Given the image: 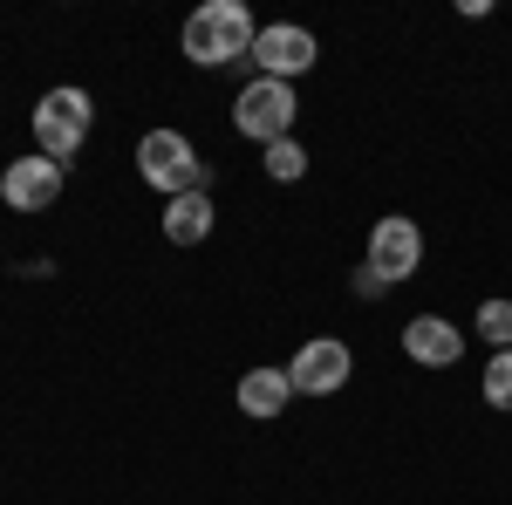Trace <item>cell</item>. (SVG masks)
Listing matches in <instances>:
<instances>
[{"label": "cell", "instance_id": "1", "mask_svg": "<svg viewBox=\"0 0 512 505\" xmlns=\"http://www.w3.org/2000/svg\"><path fill=\"white\" fill-rule=\"evenodd\" d=\"M178 41H185V55H192L198 69H226V62H239V55H253L260 28H253L246 0H205V7L185 14V35Z\"/></svg>", "mask_w": 512, "mask_h": 505}, {"label": "cell", "instance_id": "2", "mask_svg": "<svg viewBox=\"0 0 512 505\" xmlns=\"http://www.w3.org/2000/svg\"><path fill=\"white\" fill-rule=\"evenodd\" d=\"M89 123H96L89 89H48L35 103V151L55 157V164H69V157L89 144Z\"/></svg>", "mask_w": 512, "mask_h": 505}, {"label": "cell", "instance_id": "3", "mask_svg": "<svg viewBox=\"0 0 512 505\" xmlns=\"http://www.w3.org/2000/svg\"><path fill=\"white\" fill-rule=\"evenodd\" d=\"M137 171H144L164 198L205 192V164H198V151H192V137H185V130H151V137L137 144Z\"/></svg>", "mask_w": 512, "mask_h": 505}, {"label": "cell", "instance_id": "4", "mask_svg": "<svg viewBox=\"0 0 512 505\" xmlns=\"http://www.w3.org/2000/svg\"><path fill=\"white\" fill-rule=\"evenodd\" d=\"M294 117H301V96H294V82H246L233 103V123L239 137H253V144H280V137H294Z\"/></svg>", "mask_w": 512, "mask_h": 505}, {"label": "cell", "instance_id": "5", "mask_svg": "<svg viewBox=\"0 0 512 505\" xmlns=\"http://www.w3.org/2000/svg\"><path fill=\"white\" fill-rule=\"evenodd\" d=\"M349 369H355L349 342L315 335V342H301V349H294V362H287V383H294V396H335V389L349 383Z\"/></svg>", "mask_w": 512, "mask_h": 505}, {"label": "cell", "instance_id": "6", "mask_svg": "<svg viewBox=\"0 0 512 505\" xmlns=\"http://www.w3.org/2000/svg\"><path fill=\"white\" fill-rule=\"evenodd\" d=\"M417 260H424V233H417V219H403V212L376 219V233H369V273H376L383 287H396V280L417 273Z\"/></svg>", "mask_w": 512, "mask_h": 505}, {"label": "cell", "instance_id": "7", "mask_svg": "<svg viewBox=\"0 0 512 505\" xmlns=\"http://www.w3.org/2000/svg\"><path fill=\"white\" fill-rule=\"evenodd\" d=\"M0 198H7L14 212H48V205L62 198V164H55V157H41V151L14 157V164L0 171Z\"/></svg>", "mask_w": 512, "mask_h": 505}, {"label": "cell", "instance_id": "8", "mask_svg": "<svg viewBox=\"0 0 512 505\" xmlns=\"http://www.w3.org/2000/svg\"><path fill=\"white\" fill-rule=\"evenodd\" d=\"M253 62H260V76H267V82L308 76V69H315V35L294 28V21H274V28H260V41H253Z\"/></svg>", "mask_w": 512, "mask_h": 505}, {"label": "cell", "instance_id": "9", "mask_svg": "<svg viewBox=\"0 0 512 505\" xmlns=\"http://www.w3.org/2000/svg\"><path fill=\"white\" fill-rule=\"evenodd\" d=\"M403 355H410L417 369H451V362L465 355V328L444 321V314H417V321L403 328Z\"/></svg>", "mask_w": 512, "mask_h": 505}, {"label": "cell", "instance_id": "10", "mask_svg": "<svg viewBox=\"0 0 512 505\" xmlns=\"http://www.w3.org/2000/svg\"><path fill=\"white\" fill-rule=\"evenodd\" d=\"M287 403H294L287 369H246V376H239V410H246V417H260V424H267V417H280Z\"/></svg>", "mask_w": 512, "mask_h": 505}, {"label": "cell", "instance_id": "11", "mask_svg": "<svg viewBox=\"0 0 512 505\" xmlns=\"http://www.w3.org/2000/svg\"><path fill=\"white\" fill-rule=\"evenodd\" d=\"M205 233H212V198L205 192H185V198L164 205V239L171 246H198Z\"/></svg>", "mask_w": 512, "mask_h": 505}, {"label": "cell", "instance_id": "12", "mask_svg": "<svg viewBox=\"0 0 512 505\" xmlns=\"http://www.w3.org/2000/svg\"><path fill=\"white\" fill-rule=\"evenodd\" d=\"M308 171V151L294 144V137H280V144H267V178H280V185H294Z\"/></svg>", "mask_w": 512, "mask_h": 505}, {"label": "cell", "instance_id": "13", "mask_svg": "<svg viewBox=\"0 0 512 505\" xmlns=\"http://www.w3.org/2000/svg\"><path fill=\"white\" fill-rule=\"evenodd\" d=\"M485 403L492 410H512V349H499L485 362Z\"/></svg>", "mask_w": 512, "mask_h": 505}, {"label": "cell", "instance_id": "14", "mask_svg": "<svg viewBox=\"0 0 512 505\" xmlns=\"http://www.w3.org/2000/svg\"><path fill=\"white\" fill-rule=\"evenodd\" d=\"M478 335H485L492 349H512V301H485V308H478Z\"/></svg>", "mask_w": 512, "mask_h": 505}]
</instances>
